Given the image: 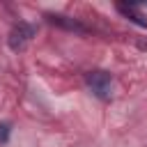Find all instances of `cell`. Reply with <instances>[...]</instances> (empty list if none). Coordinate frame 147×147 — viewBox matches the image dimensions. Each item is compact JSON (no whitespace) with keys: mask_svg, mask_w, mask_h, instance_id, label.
I'll use <instances>...</instances> for the list:
<instances>
[{"mask_svg":"<svg viewBox=\"0 0 147 147\" xmlns=\"http://www.w3.org/2000/svg\"><path fill=\"white\" fill-rule=\"evenodd\" d=\"M85 83H87V87L92 90L94 96H99L103 101L110 99V92H113V78H110V74H106V71H90L85 76Z\"/></svg>","mask_w":147,"mask_h":147,"instance_id":"1","label":"cell"},{"mask_svg":"<svg viewBox=\"0 0 147 147\" xmlns=\"http://www.w3.org/2000/svg\"><path fill=\"white\" fill-rule=\"evenodd\" d=\"M32 37H34V25H30V23H25V21H18V23L11 28L9 37H7V44H9L11 51H23L25 44H28Z\"/></svg>","mask_w":147,"mask_h":147,"instance_id":"2","label":"cell"},{"mask_svg":"<svg viewBox=\"0 0 147 147\" xmlns=\"http://www.w3.org/2000/svg\"><path fill=\"white\" fill-rule=\"evenodd\" d=\"M117 11L122 14V16H126L131 23H136V25H140V28H147V18L133 7V5H124V2H117Z\"/></svg>","mask_w":147,"mask_h":147,"instance_id":"3","label":"cell"},{"mask_svg":"<svg viewBox=\"0 0 147 147\" xmlns=\"http://www.w3.org/2000/svg\"><path fill=\"white\" fill-rule=\"evenodd\" d=\"M51 23H55V25H62V28H67V30H76V32H85V28L76 21V18H69V16H60V14H48L46 16Z\"/></svg>","mask_w":147,"mask_h":147,"instance_id":"4","label":"cell"},{"mask_svg":"<svg viewBox=\"0 0 147 147\" xmlns=\"http://www.w3.org/2000/svg\"><path fill=\"white\" fill-rule=\"evenodd\" d=\"M9 140V124H0V142Z\"/></svg>","mask_w":147,"mask_h":147,"instance_id":"5","label":"cell"}]
</instances>
